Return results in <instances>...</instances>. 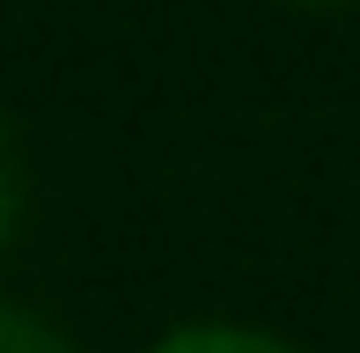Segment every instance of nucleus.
<instances>
[{
  "label": "nucleus",
  "mask_w": 360,
  "mask_h": 353,
  "mask_svg": "<svg viewBox=\"0 0 360 353\" xmlns=\"http://www.w3.org/2000/svg\"><path fill=\"white\" fill-rule=\"evenodd\" d=\"M302 8H346V0H302Z\"/></svg>",
  "instance_id": "nucleus-4"
},
{
  "label": "nucleus",
  "mask_w": 360,
  "mask_h": 353,
  "mask_svg": "<svg viewBox=\"0 0 360 353\" xmlns=\"http://www.w3.org/2000/svg\"><path fill=\"white\" fill-rule=\"evenodd\" d=\"M0 353H81L67 331L52 324V316L37 309H15V302H0Z\"/></svg>",
  "instance_id": "nucleus-3"
},
{
  "label": "nucleus",
  "mask_w": 360,
  "mask_h": 353,
  "mask_svg": "<svg viewBox=\"0 0 360 353\" xmlns=\"http://www.w3.org/2000/svg\"><path fill=\"white\" fill-rule=\"evenodd\" d=\"M22 199H30V169H22V140H15L8 110H0V250L22 229Z\"/></svg>",
  "instance_id": "nucleus-2"
},
{
  "label": "nucleus",
  "mask_w": 360,
  "mask_h": 353,
  "mask_svg": "<svg viewBox=\"0 0 360 353\" xmlns=\"http://www.w3.org/2000/svg\"><path fill=\"white\" fill-rule=\"evenodd\" d=\"M155 353H302V346L280 339V331H265V324H221V316H206V324L162 331Z\"/></svg>",
  "instance_id": "nucleus-1"
}]
</instances>
